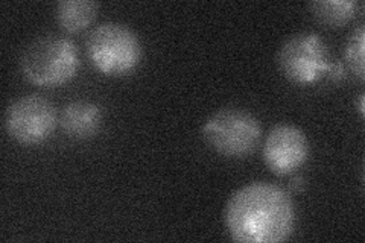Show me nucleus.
<instances>
[{
    "instance_id": "6",
    "label": "nucleus",
    "mask_w": 365,
    "mask_h": 243,
    "mask_svg": "<svg viewBox=\"0 0 365 243\" xmlns=\"http://www.w3.org/2000/svg\"><path fill=\"white\" fill-rule=\"evenodd\" d=\"M58 114L53 103L40 95L19 98L6 108V133L21 145H38L53 134Z\"/></svg>"
},
{
    "instance_id": "11",
    "label": "nucleus",
    "mask_w": 365,
    "mask_h": 243,
    "mask_svg": "<svg viewBox=\"0 0 365 243\" xmlns=\"http://www.w3.org/2000/svg\"><path fill=\"white\" fill-rule=\"evenodd\" d=\"M364 40H365V28L364 25H359L351 31L350 37L346 43V61L350 67V71L359 79H364L365 76Z\"/></svg>"
},
{
    "instance_id": "1",
    "label": "nucleus",
    "mask_w": 365,
    "mask_h": 243,
    "mask_svg": "<svg viewBox=\"0 0 365 243\" xmlns=\"http://www.w3.org/2000/svg\"><path fill=\"white\" fill-rule=\"evenodd\" d=\"M292 196L277 184L250 182L228 198L224 222L228 234L241 243L284 242L295 228Z\"/></svg>"
},
{
    "instance_id": "14",
    "label": "nucleus",
    "mask_w": 365,
    "mask_h": 243,
    "mask_svg": "<svg viewBox=\"0 0 365 243\" xmlns=\"http://www.w3.org/2000/svg\"><path fill=\"white\" fill-rule=\"evenodd\" d=\"M359 113L364 115V93L359 96Z\"/></svg>"
},
{
    "instance_id": "3",
    "label": "nucleus",
    "mask_w": 365,
    "mask_h": 243,
    "mask_svg": "<svg viewBox=\"0 0 365 243\" xmlns=\"http://www.w3.org/2000/svg\"><path fill=\"white\" fill-rule=\"evenodd\" d=\"M86 51L96 71L108 76H125L139 66L142 44L137 33L118 21H106L88 33Z\"/></svg>"
},
{
    "instance_id": "8",
    "label": "nucleus",
    "mask_w": 365,
    "mask_h": 243,
    "mask_svg": "<svg viewBox=\"0 0 365 243\" xmlns=\"http://www.w3.org/2000/svg\"><path fill=\"white\" fill-rule=\"evenodd\" d=\"M102 125V111L87 100H75L67 103L61 111L63 131L76 140H86L98 134Z\"/></svg>"
},
{
    "instance_id": "7",
    "label": "nucleus",
    "mask_w": 365,
    "mask_h": 243,
    "mask_svg": "<svg viewBox=\"0 0 365 243\" xmlns=\"http://www.w3.org/2000/svg\"><path fill=\"white\" fill-rule=\"evenodd\" d=\"M262 157L272 173L288 175L306 163L309 157V140L299 126L276 125L265 138Z\"/></svg>"
},
{
    "instance_id": "4",
    "label": "nucleus",
    "mask_w": 365,
    "mask_h": 243,
    "mask_svg": "<svg viewBox=\"0 0 365 243\" xmlns=\"http://www.w3.org/2000/svg\"><path fill=\"white\" fill-rule=\"evenodd\" d=\"M201 134L215 152L239 158L250 155L259 146L262 125L247 110L222 108L204 122Z\"/></svg>"
},
{
    "instance_id": "2",
    "label": "nucleus",
    "mask_w": 365,
    "mask_h": 243,
    "mask_svg": "<svg viewBox=\"0 0 365 243\" xmlns=\"http://www.w3.org/2000/svg\"><path fill=\"white\" fill-rule=\"evenodd\" d=\"M20 68L31 84L58 87L78 73L79 52L71 38L43 36L32 40L23 51Z\"/></svg>"
},
{
    "instance_id": "9",
    "label": "nucleus",
    "mask_w": 365,
    "mask_h": 243,
    "mask_svg": "<svg viewBox=\"0 0 365 243\" xmlns=\"http://www.w3.org/2000/svg\"><path fill=\"white\" fill-rule=\"evenodd\" d=\"M98 11L99 5L93 0H61L55 5V19L64 31L75 33L88 28Z\"/></svg>"
},
{
    "instance_id": "12",
    "label": "nucleus",
    "mask_w": 365,
    "mask_h": 243,
    "mask_svg": "<svg viewBox=\"0 0 365 243\" xmlns=\"http://www.w3.org/2000/svg\"><path fill=\"white\" fill-rule=\"evenodd\" d=\"M327 73H329V76L332 78V79L339 81V79L344 78V66H342V64L338 63V61H336V63H330Z\"/></svg>"
},
{
    "instance_id": "5",
    "label": "nucleus",
    "mask_w": 365,
    "mask_h": 243,
    "mask_svg": "<svg viewBox=\"0 0 365 243\" xmlns=\"http://www.w3.org/2000/svg\"><path fill=\"white\" fill-rule=\"evenodd\" d=\"M277 66L291 83L312 84L329 71L327 46L315 32L294 33L280 46Z\"/></svg>"
},
{
    "instance_id": "13",
    "label": "nucleus",
    "mask_w": 365,
    "mask_h": 243,
    "mask_svg": "<svg viewBox=\"0 0 365 243\" xmlns=\"http://www.w3.org/2000/svg\"><path fill=\"white\" fill-rule=\"evenodd\" d=\"M303 182H304V181H303V178H302V177H294V178H292V181H291V187L299 190V189H302Z\"/></svg>"
},
{
    "instance_id": "10",
    "label": "nucleus",
    "mask_w": 365,
    "mask_h": 243,
    "mask_svg": "<svg viewBox=\"0 0 365 243\" xmlns=\"http://www.w3.org/2000/svg\"><path fill=\"white\" fill-rule=\"evenodd\" d=\"M359 9L356 0H314L309 4L312 17L324 26L339 28L355 19Z\"/></svg>"
}]
</instances>
